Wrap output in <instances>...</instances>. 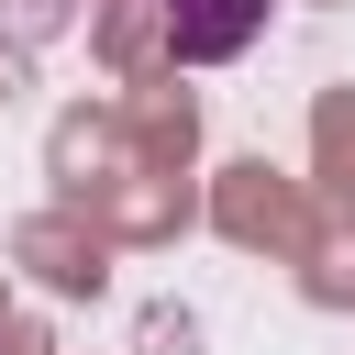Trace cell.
I'll return each mask as SVG.
<instances>
[{
    "instance_id": "cell-1",
    "label": "cell",
    "mask_w": 355,
    "mask_h": 355,
    "mask_svg": "<svg viewBox=\"0 0 355 355\" xmlns=\"http://www.w3.org/2000/svg\"><path fill=\"white\" fill-rule=\"evenodd\" d=\"M155 33L178 67H233L266 33V0H155Z\"/></svg>"
}]
</instances>
